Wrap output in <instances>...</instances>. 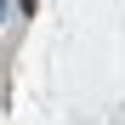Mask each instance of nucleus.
<instances>
[{
    "instance_id": "f257e3e1",
    "label": "nucleus",
    "mask_w": 125,
    "mask_h": 125,
    "mask_svg": "<svg viewBox=\"0 0 125 125\" xmlns=\"http://www.w3.org/2000/svg\"><path fill=\"white\" fill-rule=\"evenodd\" d=\"M0 11H6V0H0Z\"/></svg>"
}]
</instances>
